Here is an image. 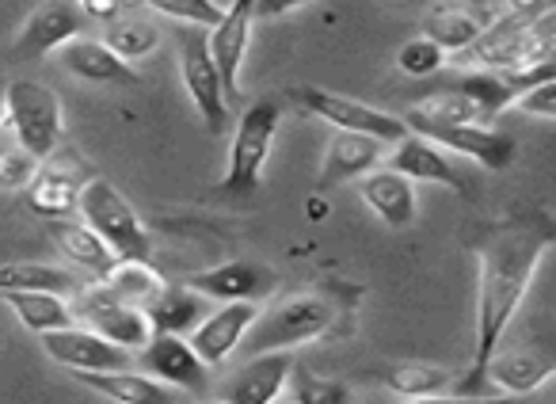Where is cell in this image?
<instances>
[{"label": "cell", "mask_w": 556, "mask_h": 404, "mask_svg": "<svg viewBox=\"0 0 556 404\" xmlns=\"http://www.w3.org/2000/svg\"><path fill=\"white\" fill-rule=\"evenodd\" d=\"M556 244V229L548 214H518L488 226L477 237V355L469 370L457 381L462 396H488V363L500 351V340L507 332L510 317L530 294V282L538 275V264Z\"/></svg>", "instance_id": "6da1fadb"}, {"label": "cell", "mask_w": 556, "mask_h": 404, "mask_svg": "<svg viewBox=\"0 0 556 404\" xmlns=\"http://www.w3.org/2000/svg\"><path fill=\"white\" fill-rule=\"evenodd\" d=\"M278 126H282V103L275 96H263L252 108L240 111L237 130H232L229 149V172L214 187V194L229 206H248L260 194L263 164L270 156V141H275Z\"/></svg>", "instance_id": "7a4b0ae2"}, {"label": "cell", "mask_w": 556, "mask_h": 404, "mask_svg": "<svg viewBox=\"0 0 556 404\" xmlns=\"http://www.w3.org/2000/svg\"><path fill=\"white\" fill-rule=\"evenodd\" d=\"M336 325V310L320 294H298L287 302H275L270 310L255 313L248 332L240 336L244 355H267V351H290L298 343H309L328 336Z\"/></svg>", "instance_id": "3957f363"}, {"label": "cell", "mask_w": 556, "mask_h": 404, "mask_svg": "<svg viewBox=\"0 0 556 404\" xmlns=\"http://www.w3.org/2000/svg\"><path fill=\"white\" fill-rule=\"evenodd\" d=\"M80 222L115 252L126 264H149L153 260V237L146 233L141 218L134 214V206L123 199L115 184L108 179H88L85 191L77 199Z\"/></svg>", "instance_id": "277c9868"}, {"label": "cell", "mask_w": 556, "mask_h": 404, "mask_svg": "<svg viewBox=\"0 0 556 404\" xmlns=\"http://www.w3.org/2000/svg\"><path fill=\"white\" fill-rule=\"evenodd\" d=\"M4 118L12 123V138L35 161H47L50 153L62 149L65 115L54 88L39 85V80H12V85H4Z\"/></svg>", "instance_id": "5b68a950"}, {"label": "cell", "mask_w": 556, "mask_h": 404, "mask_svg": "<svg viewBox=\"0 0 556 404\" xmlns=\"http://www.w3.org/2000/svg\"><path fill=\"white\" fill-rule=\"evenodd\" d=\"M176 47H179V77H184L187 96L199 108L206 130L214 138H222L232 123V108L225 103L222 77H217V65L206 50V27H179Z\"/></svg>", "instance_id": "8992f818"}, {"label": "cell", "mask_w": 556, "mask_h": 404, "mask_svg": "<svg viewBox=\"0 0 556 404\" xmlns=\"http://www.w3.org/2000/svg\"><path fill=\"white\" fill-rule=\"evenodd\" d=\"M70 310L80 325H88L96 336H103V340H111L123 351H141L149 343V336H153L146 313L126 305L123 298H115L103 282H85Z\"/></svg>", "instance_id": "52a82bcc"}, {"label": "cell", "mask_w": 556, "mask_h": 404, "mask_svg": "<svg viewBox=\"0 0 556 404\" xmlns=\"http://www.w3.org/2000/svg\"><path fill=\"white\" fill-rule=\"evenodd\" d=\"M401 123L408 126V134H419V138L431 141V146L454 149V153L469 156V161H477L480 168H488V172H503L515 161L518 146H515V138L503 130H488V126H480V123H469V126L431 123V118H419V115H412V111H404Z\"/></svg>", "instance_id": "ba28073f"}, {"label": "cell", "mask_w": 556, "mask_h": 404, "mask_svg": "<svg viewBox=\"0 0 556 404\" xmlns=\"http://www.w3.org/2000/svg\"><path fill=\"white\" fill-rule=\"evenodd\" d=\"M290 100H298L305 111H313L317 118L332 123L336 130H351V134H366V138L378 141H401L408 134V126L401 123L389 111H378L363 100H351L340 92H325V88H290Z\"/></svg>", "instance_id": "9c48e42d"}, {"label": "cell", "mask_w": 556, "mask_h": 404, "mask_svg": "<svg viewBox=\"0 0 556 404\" xmlns=\"http://www.w3.org/2000/svg\"><path fill=\"white\" fill-rule=\"evenodd\" d=\"M184 287L202 298H214V302L260 305L282 287V275L270 264H263V260H225V264H217V267L187 275Z\"/></svg>", "instance_id": "30bf717a"}, {"label": "cell", "mask_w": 556, "mask_h": 404, "mask_svg": "<svg viewBox=\"0 0 556 404\" xmlns=\"http://www.w3.org/2000/svg\"><path fill=\"white\" fill-rule=\"evenodd\" d=\"M85 20L88 16L80 9V0H42L16 31L9 58L12 62H39V58L54 54L62 42L77 39L85 31Z\"/></svg>", "instance_id": "8fae6325"}, {"label": "cell", "mask_w": 556, "mask_h": 404, "mask_svg": "<svg viewBox=\"0 0 556 404\" xmlns=\"http://www.w3.org/2000/svg\"><path fill=\"white\" fill-rule=\"evenodd\" d=\"M88 168L80 156H65L62 149L58 153H50L47 161H39V172H35V179L27 184V206H31V214H39V218H73V211H77V199L80 191H85L88 184Z\"/></svg>", "instance_id": "7c38bea8"}, {"label": "cell", "mask_w": 556, "mask_h": 404, "mask_svg": "<svg viewBox=\"0 0 556 404\" xmlns=\"http://www.w3.org/2000/svg\"><path fill=\"white\" fill-rule=\"evenodd\" d=\"M252 24H255V0H229L222 24L206 31V50L217 65V77H222V92L229 108L240 103V65H244L248 54Z\"/></svg>", "instance_id": "4fadbf2b"}, {"label": "cell", "mask_w": 556, "mask_h": 404, "mask_svg": "<svg viewBox=\"0 0 556 404\" xmlns=\"http://www.w3.org/2000/svg\"><path fill=\"white\" fill-rule=\"evenodd\" d=\"M42 351L54 358L58 366H70L73 374H100V370H126L130 366V351L115 348L111 340L96 336L92 328H58V332L39 336Z\"/></svg>", "instance_id": "5bb4252c"}, {"label": "cell", "mask_w": 556, "mask_h": 404, "mask_svg": "<svg viewBox=\"0 0 556 404\" xmlns=\"http://www.w3.org/2000/svg\"><path fill=\"white\" fill-rule=\"evenodd\" d=\"M141 370L149 378L164 381L168 389H187V393H202L210 386V366L191 351L184 336H149L141 348Z\"/></svg>", "instance_id": "9a60e30c"}, {"label": "cell", "mask_w": 556, "mask_h": 404, "mask_svg": "<svg viewBox=\"0 0 556 404\" xmlns=\"http://www.w3.org/2000/svg\"><path fill=\"white\" fill-rule=\"evenodd\" d=\"M255 305L252 302H222V310L206 313L191 332L184 336L191 343V351L202 358L206 366H222L232 351L240 348V336L248 332V325L255 320Z\"/></svg>", "instance_id": "2e32d148"}, {"label": "cell", "mask_w": 556, "mask_h": 404, "mask_svg": "<svg viewBox=\"0 0 556 404\" xmlns=\"http://www.w3.org/2000/svg\"><path fill=\"white\" fill-rule=\"evenodd\" d=\"M290 370H294V355L290 351H267V355L248 358L229 378L222 404H275L278 393L287 389Z\"/></svg>", "instance_id": "e0dca14e"}, {"label": "cell", "mask_w": 556, "mask_h": 404, "mask_svg": "<svg viewBox=\"0 0 556 404\" xmlns=\"http://www.w3.org/2000/svg\"><path fill=\"white\" fill-rule=\"evenodd\" d=\"M386 164L389 172H401L404 179H427V184H442L462 194L469 191V179L462 176V168L439 146L419 138V134H404L393 153H386Z\"/></svg>", "instance_id": "ac0fdd59"}, {"label": "cell", "mask_w": 556, "mask_h": 404, "mask_svg": "<svg viewBox=\"0 0 556 404\" xmlns=\"http://www.w3.org/2000/svg\"><path fill=\"white\" fill-rule=\"evenodd\" d=\"M381 161H386V141L366 138V134L336 130L332 138H328L317 187L320 191L340 187V184H348V179H358V176H366V172H374Z\"/></svg>", "instance_id": "d6986e66"}, {"label": "cell", "mask_w": 556, "mask_h": 404, "mask_svg": "<svg viewBox=\"0 0 556 404\" xmlns=\"http://www.w3.org/2000/svg\"><path fill=\"white\" fill-rule=\"evenodd\" d=\"M54 54H58V65H62L65 73L88 80V85H118V88L141 85L138 70L126 65V62H118V58L111 54L100 39H85V35H77V39L62 42Z\"/></svg>", "instance_id": "ffe728a7"}, {"label": "cell", "mask_w": 556, "mask_h": 404, "mask_svg": "<svg viewBox=\"0 0 556 404\" xmlns=\"http://www.w3.org/2000/svg\"><path fill=\"white\" fill-rule=\"evenodd\" d=\"M146 320L153 336H187L202 317L210 313L206 298L187 290L184 282H164L153 298L146 302Z\"/></svg>", "instance_id": "44dd1931"}, {"label": "cell", "mask_w": 556, "mask_h": 404, "mask_svg": "<svg viewBox=\"0 0 556 404\" xmlns=\"http://www.w3.org/2000/svg\"><path fill=\"white\" fill-rule=\"evenodd\" d=\"M358 191H363L366 206H370L389 229H408L412 222H416V187H412V179H404L401 172H389V168L370 172V176H363Z\"/></svg>", "instance_id": "7402d4cb"}, {"label": "cell", "mask_w": 556, "mask_h": 404, "mask_svg": "<svg viewBox=\"0 0 556 404\" xmlns=\"http://www.w3.org/2000/svg\"><path fill=\"white\" fill-rule=\"evenodd\" d=\"M50 237H54V244L62 249V256L70 260V264L85 267V272L92 275L96 282H103L111 272H115L118 256L100 241V237L92 233V229L85 226V222H77V218H50Z\"/></svg>", "instance_id": "603a6c76"}, {"label": "cell", "mask_w": 556, "mask_h": 404, "mask_svg": "<svg viewBox=\"0 0 556 404\" xmlns=\"http://www.w3.org/2000/svg\"><path fill=\"white\" fill-rule=\"evenodd\" d=\"M77 381L92 389V393L115 401V404H176V393H172L164 381L130 370V366H126V370L77 374Z\"/></svg>", "instance_id": "cb8c5ba5"}, {"label": "cell", "mask_w": 556, "mask_h": 404, "mask_svg": "<svg viewBox=\"0 0 556 404\" xmlns=\"http://www.w3.org/2000/svg\"><path fill=\"white\" fill-rule=\"evenodd\" d=\"M556 374L553 358L538 351H495L488 363V386L507 389L510 396H530Z\"/></svg>", "instance_id": "d4e9b609"}, {"label": "cell", "mask_w": 556, "mask_h": 404, "mask_svg": "<svg viewBox=\"0 0 556 404\" xmlns=\"http://www.w3.org/2000/svg\"><path fill=\"white\" fill-rule=\"evenodd\" d=\"M80 287H85V282H80L70 267L27 264V260L0 264V294H9V290H35V294H77Z\"/></svg>", "instance_id": "484cf974"}, {"label": "cell", "mask_w": 556, "mask_h": 404, "mask_svg": "<svg viewBox=\"0 0 556 404\" xmlns=\"http://www.w3.org/2000/svg\"><path fill=\"white\" fill-rule=\"evenodd\" d=\"M4 302L16 310L20 325L35 336H47L58 332V328H73L77 317H73L70 302L62 294H35V290H9V294H0Z\"/></svg>", "instance_id": "4316f807"}, {"label": "cell", "mask_w": 556, "mask_h": 404, "mask_svg": "<svg viewBox=\"0 0 556 404\" xmlns=\"http://www.w3.org/2000/svg\"><path fill=\"white\" fill-rule=\"evenodd\" d=\"M100 42L118 58V62L134 65V62H141V58L153 54L156 42H161V31L141 16H115Z\"/></svg>", "instance_id": "83f0119b"}, {"label": "cell", "mask_w": 556, "mask_h": 404, "mask_svg": "<svg viewBox=\"0 0 556 404\" xmlns=\"http://www.w3.org/2000/svg\"><path fill=\"white\" fill-rule=\"evenodd\" d=\"M386 386L393 389L401 401H419V396H439L454 389V378L439 366L427 363H396L386 370Z\"/></svg>", "instance_id": "f1b7e54d"}, {"label": "cell", "mask_w": 556, "mask_h": 404, "mask_svg": "<svg viewBox=\"0 0 556 404\" xmlns=\"http://www.w3.org/2000/svg\"><path fill=\"white\" fill-rule=\"evenodd\" d=\"M103 287L115 298H123L126 305H134V310H146V302L164 287V279L153 272V264H126V260H118L115 272L103 279Z\"/></svg>", "instance_id": "f546056e"}, {"label": "cell", "mask_w": 556, "mask_h": 404, "mask_svg": "<svg viewBox=\"0 0 556 404\" xmlns=\"http://www.w3.org/2000/svg\"><path fill=\"white\" fill-rule=\"evenodd\" d=\"M412 115L419 118H431V123H446V126H469V123H480V111L469 96H462L457 88H439L431 92L427 100H419L416 108H408Z\"/></svg>", "instance_id": "4dcf8cb0"}, {"label": "cell", "mask_w": 556, "mask_h": 404, "mask_svg": "<svg viewBox=\"0 0 556 404\" xmlns=\"http://www.w3.org/2000/svg\"><path fill=\"white\" fill-rule=\"evenodd\" d=\"M290 386V401L294 404H351V386L336 378H320V374L305 370V366L294 363L287 378Z\"/></svg>", "instance_id": "1f68e13d"}, {"label": "cell", "mask_w": 556, "mask_h": 404, "mask_svg": "<svg viewBox=\"0 0 556 404\" xmlns=\"http://www.w3.org/2000/svg\"><path fill=\"white\" fill-rule=\"evenodd\" d=\"M396 65H401V73H408V77H416V80L434 77V73L446 65V50L434 39H427V35H416V39H408L396 50Z\"/></svg>", "instance_id": "d6a6232c"}, {"label": "cell", "mask_w": 556, "mask_h": 404, "mask_svg": "<svg viewBox=\"0 0 556 404\" xmlns=\"http://www.w3.org/2000/svg\"><path fill=\"white\" fill-rule=\"evenodd\" d=\"M149 9H156L161 16L179 20L184 27H217L225 16V9L217 0H146Z\"/></svg>", "instance_id": "836d02e7"}, {"label": "cell", "mask_w": 556, "mask_h": 404, "mask_svg": "<svg viewBox=\"0 0 556 404\" xmlns=\"http://www.w3.org/2000/svg\"><path fill=\"white\" fill-rule=\"evenodd\" d=\"M39 172V161L16 138H0V191H24Z\"/></svg>", "instance_id": "e575fe53"}, {"label": "cell", "mask_w": 556, "mask_h": 404, "mask_svg": "<svg viewBox=\"0 0 556 404\" xmlns=\"http://www.w3.org/2000/svg\"><path fill=\"white\" fill-rule=\"evenodd\" d=\"M477 35H480V24L472 16H462V12L427 20V39H434L442 50H457V47H465V42H477Z\"/></svg>", "instance_id": "d590c367"}, {"label": "cell", "mask_w": 556, "mask_h": 404, "mask_svg": "<svg viewBox=\"0 0 556 404\" xmlns=\"http://www.w3.org/2000/svg\"><path fill=\"white\" fill-rule=\"evenodd\" d=\"M510 108L522 111V115L556 118V80H541V85H533V88H526V92H518Z\"/></svg>", "instance_id": "8d00e7d4"}, {"label": "cell", "mask_w": 556, "mask_h": 404, "mask_svg": "<svg viewBox=\"0 0 556 404\" xmlns=\"http://www.w3.org/2000/svg\"><path fill=\"white\" fill-rule=\"evenodd\" d=\"M401 404H526V396H462V393H439V396H419V401Z\"/></svg>", "instance_id": "74e56055"}, {"label": "cell", "mask_w": 556, "mask_h": 404, "mask_svg": "<svg viewBox=\"0 0 556 404\" xmlns=\"http://www.w3.org/2000/svg\"><path fill=\"white\" fill-rule=\"evenodd\" d=\"M309 0H255V20H275V16H287V12L302 9Z\"/></svg>", "instance_id": "f35d334b"}, {"label": "cell", "mask_w": 556, "mask_h": 404, "mask_svg": "<svg viewBox=\"0 0 556 404\" xmlns=\"http://www.w3.org/2000/svg\"><path fill=\"white\" fill-rule=\"evenodd\" d=\"M80 9H85V16L115 20V16H118V9H123V4H118V0H85V4H80Z\"/></svg>", "instance_id": "ab89813d"}, {"label": "cell", "mask_w": 556, "mask_h": 404, "mask_svg": "<svg viewBox=\"0 0 556 404\" xmlns=\"http://www.w3.org/2000/svg\"><path fill=\"white\" fill-rule=\"evenodd\" d=\"M4 85H9V80L0 77V126H4Z\"/></svg>", "instance_id": "60d3db41"}, {"label": "cell", "mask_w": 556, "mask_h": 404, "mask_svg": "<svg viewBox=\"0 0 556 404\" xmlns=\"http://www.w3.org/2000/svg\"><path fill=\"white\" fill-rule=\"evenodd\" d=\"M118 4H123V9L130 4V9H134V4H146V0H118Z\"/></svg>", "instance_id": "b9f144b4"}, {"label": "cell", "mask_w": 556, "mask_h": 404, "mask_svg": "<svg viewBox=\"0 0 556 404\" xmlns=\"http://www.w3.org/2000/svg\"><path fill=\"white\" fill-rule=\"evenodd\" d=\"M199 404H222V401H199Z\"/></svg>", "instance_id": "7bdbcfd3"}, {"label": "cell", "mask_w": 556, "mask_h": 404, "mask_svg": "<svg viewBox=\"0 0 556 404\" xmlns=\"http://www.w3.org/2000/svg\"><path fill=\"white\" fill-rule=\"evenodd\" d=\"M80 4H85V0H80Z\"/></svg>", "instance_id": "ee69618b"}]
</instances>
